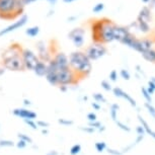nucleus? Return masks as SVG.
I'll return each instance as SVG.
<instances>
[{
    "mask_svg": "<svg viewBox=\"0 0 155 155\" xmlns=\"http://www.w3.org/2000/svg\"><path fill=\"white\" fill-rule=\"evenodd\" d=\"M33 71L35 74L37 76H39V77H45L47 72H48V63L40 61V62L37 64V66L35 67V69Z\"/></svg>",
    "mask_w": 155,
    "mask_h": 155,
    "instance_id": "17",
    "label": "nucleus"
},
{
    "mask_svg": "<svg viewBox=\"0 0 155 155\" xmlns=\"http://www.w3.org/2000/svg\"><path fill=\"white\" fill-rule=\"evenodd\" d=\"M23 104H25V107H31V101H30V99L25 98V99H23Z\"/></svg>",
    "mask_w": 155,
    "mask_h": 155,
    "instance_id": "47",
    "label": "nucleus"
},
{
    "mask_svg": "<svg viewBox=\"0 0 155 155\" xmlns=\"http://www.w3.org/2000/svg\"><path fill=\"white\" fill-rule=\"evenodd\" d=\"M13 116L20 118L22 120H35L37 119V113H35L34 110H31L25 107H16L12 110Z\"/></svg>",
    "mask_w": 155,
    "mask_h": 155,
    "instance_id": "12",
    "label": "nucleus"
},
{
    "mask_svg": "<svg viewBox=\"0 0 155 155\" xmlns=\"http://www.w3.org/2000/svg\"><path fill=\"white\" fill-rule=\"evenodd\" d=\"M69 67L75 74L78 76L79 79L86 77L90 74L92 70V64L84 52L74 51L69 55Z\"/></svg>",
    "mask_w": 155,
    "mask_h": 155,
    "instance_id": "2",
    "label": "nucleus"
},
{
    "mask_svg": "<svg viewBox=\"0 0 155 155\" xmlns=\"http://www.w3.org/2000/svg\"><path fill=\"white\" fill-rule=\"evenodd\" d=\"M151 81H152V82H153L154 84H155V76H152V77H151V79H150Z\"/></svg>",
    "mask_w": 155,
    "mask_h": 155,
    "instance_id": "57",
    "label": "nucleus"
},
{
    "mask_svg": "<svg viewBox=\"0 0 155 155\" xmlns=\"http://www.w3.org/2000/svg\"><path fill=\"white\" fill-rule=\"evenodd\" d=\"M47 1H48L49 4L52 5V6H54V5L57 3V0H47Z\"/></svg>",
    "mask_w": 155,
    "mask_h": 155,
    "instance_id": "51",
    "label": "nucleus"
},
{
    "mask_svg": "<svg viewBox=\"0 0 155 155\" xmlns=\"http://www.w3.org/2000/svg\"><path fill=\"white\" fill-rule=\"evenodd\" d=\"M5 71H6V70H5L3 67H0V76H2L5 73Z\"/></svg>",
    "mask_w": 155,
    "mask_h": 155,
    "instance_id": "52",
    "label": "nucleus"
},
{
    "mask_svg": "<svg viewBox=\"0 0 155 155\" xmlns=\"http://www.w3.org/2000/svg\"><path fill=\"white\" fill-rule=\"evenodd\" d=\"M17 138H18V140L25 141V143H28V144H31V143H33V139L25 133H18L17 134Z\"/></svg>",
    "mask_w": 155,
    "mask_h": 155,
    "instance_id": "30",
    "label": "nucleus"
},
{
    "mask_svg": "<svg viewBox=\"0 0 155 155\" xmlns=\"http://www.w3.org/2000/svg\"><path fill=\"white\" fill-rule=\"evenodd\" d=\"M107 153L110 155H123L121 150H117V149H113V148H107Z\"/></svg>",
    "mask_w": 155,
    "mask_h": 155,
    "instance_id": "42",
    "label": "nucleus"
},
{
    "mask_svg": "<svg viewBox=\"0 0 155 155\" xmlns=\"http://www.w3.org/2000/svg\"><path fill=\"white\" fill-rule=\"evenodd\" d=\"M137 19L139 20H143V21H146V22H149L151 20V12H150V9L148 7H143L139 12V15L137 17Z\"/></svg>",
    "mask_w": 155,
    "mask_h": 155,
    "instance_id": "18",
    "label": "nucleus"
},
{
    "mask_svg": "<svg viewBox=\"0 0 155 155\" xmlns=\"http://www.w3.org/2000/svg\"><path fill=\"white\" fill-rule=\"evenodd\" d=\"M136 133H137V135H146V133H145V130H144V128L142 127L141 125H138L136 127Z\"/></svg>",
    "mask_w": 155,
    "mask_h": 155,
    "instance_id": "44",
    "label": "nucleus"
},
{
    "mask_svg": "<svg viewBox=\"0 0 155 155\" xmlns=\"http://www.w3.org/2000/svg\"><path fill=\"white\" fill-rule=\"evenodd\" d=\"M150 2H152V3H155V0H151Z\"/></svg>",
    "mask_w": 155,
    "mask_h": 155,
    "instance_id": "59",
    "label": "nucleus"
},
{
    "mask_svg": "<svg viewBox=\"0 0 155 155\" xmlns=\"http://www.w3.org/2000/svg\"><path fill=\"white\" fill-rule=\"evenodd\" d=\"M120 110V106L118 104H112L110 107V116L114 122L118 120V113Z\"/></svg>",
    "mask_w": 155,
    "mask_h": 155,
    "instance_id": "21",
    "label": "nucleus"
},
{
    "mask_svg": "<svg viewBox=\"0 0 155 155\" xmlns=\"http://www.w3.org/2000/svg\"><path fill=\"white\" fill-rule=\"evenodd\" d=\"M92 97L94 99V101L98 102V104H106L107 102V98L104 97V95L101 94V92H94L92 94Z\"/></svg>",
    "mask_w": 155,
    "mask_h": 155,
    "instance_id": "25",
    "label": "nucleus"
},
{
    "mask_svg": "<svg viewBox=\"0 0 155 155\" xmlns=\"http://www.w3.org/2000/svg\"><path fill=\"white\" fill-rule=\"evenodd\" d=\"M91 107H93V110H99L101 109V104H98V102H91Z\"/></svg>",
    "mask_w": 155,
    "mask_h": 155,
    "instance_id": "46",
    "label": "nucleus"
},
{
    "mask_svg": "<svg viewBox=\"0 0 155 155\" xmlns=\"http://www.w3.org/2000/svg\"><path fill=\"white\" fill-rule=\"evenodd\" d=\"M84 35H85V30H83L82 28H75L69 31L68 39L73 43L74 47L81 48L84 45Z\"/></svg>",
    "mask_w": 155,
    "mask_h": 155,
    "instance_id": "8",
    "label": "nucleus"
},
{
    "mask_svg": "<svg viewBox=\"0 0 155 155\" xmlns=\"http://www.w3.org/2000/svg\"><path fill=\"white\" fill-rule=\"evenodd\" d=\"M136 69H137V72H139L140 74L143 75V76L145 77V73L143 72V69L141 68V66H140V65H137V66H136Z\"/></svg>",
    "mask_w": 155,
    "mask_h": 155,
    "instance_id": "48",
    "label": "nucleus"
},
{
    "mask_svg": "<svg viewBox=\"0 0 155 155\" xmlns=\"http://www.w3.org/2000/svg\"><path fill=\"white\" fill-rule=\"evenodd\" d=\"M15 146L18 149H25L28 146V143H25V141H21V140H18V141L15 143Z\"/></svg>",
    "mask_w": 155,
    "mask_h": 155,
    "instance_id": "43",
    "label": "nucleus"
},
{
    "mask_svg": "<svg viewBox=\"0 0 155 155\" xmlns=\"http://www.w3.org/2000/svg\"><path fill=\"white\" fill-rule=\"evenodd\" d=\"M102 25H104V19L96 20L95 22L92 23L91 31H92V40L94 43H99V35H101Z\"/></svg>",
    "mask_w": 155,
    "mask_h": 155,
    "instance_id": "16",
    "label": "nucleus"
},
{
    "mask_svg": "<svg viewBox=\"0 0 155 155\" xmlns=\"http://www.w3.org/2000/svg\"><path fill=\"white\" fill-rule=\"evenodd\" d=\"M146 89H147V91L150 93L151 95H153V93L155 92V84L152 82L151 80L148 81V86L146 87Z\"/></svg>",
    "mask_w": 155,
    "mask_h": 155,
    "instance_id": "38",
    "label": "nucleus"
},
{
    "mask_svg": "<svg viewBox=\"0 0 155 155\" xmlns=\"http://www.w3.org/2000/svg\"><path fill=\"white\" fill-rule=\"evenodd\" d=\"M25 6L22 0H0V18L12 19L21 16Z\"/></svg>",
    "mask_w": 155,
    "mask_h": 155,
    "instance_id": "4",
    "label": "nucleus"
},
{
    "mask_svg": "<svg viewBox=\"0 0 155 155\" xmlns=\"http://www.w3.org/2000/svg\"><path fill=\"white\" fill-rule=\"evenodd\" d=\"M112 91H113L114 95H115L116 97L125 99V101H127L129 102V104H130V106H131V107H137V102H136L135 99H134V98L132 97V96L129 94L128 92L124 91V90H123V89L121 88V87H118V86L114 87Z\"/></svg>",
    "mask_w": 155,
    "mask_h": 155,
    "instance_id": "13",
    "label": "nucleus"
},
{
    "mask_svg": "<svg viewBox=\"0 0 155 155\" xmlns=\"http://www.w3.org/2000/svg\"><path fill=\"white\" fill-rule=\"evenodd\" d=\"M88 126L89 127L93 128L94 130L96 131L97 130L98 132H104V130H106V127H104V125L101 124L99 121H94V122H88Z\"/></svg>",
    "mask_w": 155,
    "mask_h": 155,
    "instance_id": "24",
    "label": "nucleus"
},
{
    "mask_svg": "<svg viewBox=\"0 0 155 155\" xmlns=\"http://www.w3.org/2000/svg\"><path fill=\"white\" fill-rule=\"evenodd\" d=\"M150 136H151L152 138H153L154 140H155V132H154V131H152V133L150 134Z\"/></svg>",
    "mask_w": 155,
    "mask_h": 155,
    "instance_id": "56",
    "label": "nucleus"
},
{
    "mask_svg": "<svg viewBox=\"0 0 155 155\" xmlns=\"http://www.w3.org/2000/svg\"><path fill=\"white\" fill-rule=\"evenodd\" d=\"M137 118H138V121H139V123H140V125L142 126L143 128H144V130H145V133L146 134H148V135H150V134L152 133V129L150 128V126H149V124L147 122L145 121V119L143 118V117L141 116V115H138L137 116Z\"/></svg>",
    "mask_w": 155,
    "mask_h": 155,
    "instance_id": "22",
    "label": "nucleus"
},
{
    "mask_svg": "<svg viewBox=\"0 0 155 155\" xmlns=\"http://www.w3.org/2000/svg\"><path fill=\"white\" fill-rule=\"evenodd\" d=\"M94 148L98 153H101V152H104V150H107V143L104 141H99V142H96L94 144Z\"/></svg>",
    "mask_w": 155,
    "mask_h": 155,
    "instance_id": "29",
    "label": "nucleus"
},
{
    "mask_svg": "<svg viewBox=\"0 0 155 155\" xmlns=\"http://www.w3.org/2000/svg\"><path fill=\"white\" fill-rule=\"evenodd\" d=\"M15 143L12 140H8V139H1L0 140V147L1 148H9V147H14Z\"/></svg>",
    "mask_w": 155,
    "mask_h": 155,
    "instance_id": "26",
    "label": "nucleus"
},
{
    "mask_svg": "<svg viewBox=\"0 0 155 155\" xmlns=\"http://www.w3.org/2000/svg\"><path fill=\"white\" fill-rule=\"evenodd\" d=\"M120 76L126 81H129L131 79V74L129 73L128 70H126V69H121V71H120Z\"/></svg>",
    "mask_w": 155,
    "mask_h": 155,
    "instance_id": "36",
    "label": "nucleus"
},
{
    "mask_svg": "<svg viewBox=\"0 0 155 155\" xmlns=\"http://www.w3.org/2000/svg\"><path fill=\"white\" fill-rule=\"evenodd\" d=\"M131 33L129 30L125 27H120V25H115V30H114V41L122 43V41L126 39Z\"/></svg>",
    "mask_w": 155,
    "mask_h": 155,
    "instance_id": "15",
    "label": "nucleus"
},
{
    "mask_svg": "<svg viewBox=\"0 0 155 155\" xmlns=\"http://www.w3.org/2000/svg\"><path fill=\"white\" fill-rule=\"evenodd\" d=\"M77 18V16H70L68 17V21H73V20H75Z\"/></svg>",
    "mask_w": 155,
    "mask_h": 155,
    "instance_id": "53",
    "label": "nucleus"
},
{
    "mask_svg": "<svg viewBox=\"0 0 155 155\" xmlns=\"http://www.w3.org/2000/svg\"><path fill=\"white\" fill-rule=\"evenodd\" d=\"M141 93H142V96L144 97L146 102H148V104H152V95L147 91V89H146L145 86L141 87Z\"/></svg>",
    "mask_w": 155,
    "mask_h": 155,
    "instance_id": "28",
    "label": "nucleus"
},
{
    "mask_svg": "<svg viewBox=\"0 0 155 155\" xmlns=\"http://www.w3.org/2000/svg\"><path fill=\"white\" fill-rule=\"evenodd\" d=\"M141 56L143 57V59L146 60L147 62L155 63V50H153V49L148 50V51L142 53Z\"/></svg>",
    "mask_w": 155,
    "mask_h": 155,
    "instance_id": "20",
    "label": "nucleus"
},
{
    "mask_svg": "<svg viewBox=\"0 0 155 155\" xmlns=\"http://www.w3.org/2000/svg\"><path fill=\"white\" fill-rule=\"evenodd\" d=\"M109 78L113 82H116V81L118 80V72H117V70H112V71L110 72Z\"/></svg>",
    "mask_w": 155,
    "mask_h": 155,
    "instance_id": "39",
    "label": "nucleus"
},
{
    "mask_svg": "<svg viewBox=\"0 0 155 155\" xmlns=\"http://www.w3.org/2000/svg\"><path fill=\"white\" fill-rule=\"evenodd\" d=\"M151 0H142V2H144V3H148V2H150Z\"/></svg>",
    "mask_w": 155,
    "mask_h": 155,
    "instance_id": "58",
    "label": "nucleus"
},
{
    "mask_svg": "<svg viewBox=\"0 0 155 155\" xmlns=\"http://www.w3.org/2000/svg\"><path fill=\"white\" fill-rule=\"evenodd\" d=\"M58 123L61 125V126H64V127H69V126H72L73 125V122L72 120H69V119H59L58 120Z\"/></svg>",
    "mask_w": 155,
    "mask_h": 155,
    "instance_id": "35",
    "label": "nucleus"
},
{
    "mask_svg": "<svg viewBox=\"0 0 155 155\" xmlns=\"http://www.w3.org/2000/svg\"><path fill=\"white\" fill-rule=\"evenodd\" d=\"M52 62H53L57 67L60 68H65V67L69 66V60L68 56L63 53V52H58L54 55V57H52Z\"/></svg>",
    "mask_w": 155,
    "mask_h": 155,
    "instance_id": "14",
    "label": "nucleus"
},
{
    "mask_svg": "<svg viewBox=\"0 0 155 155\" xmlns=\"http://www.w3.org/2000/svg\"><path fill=\"white\" fill-rule=\"evenodd\" d=\"M104 3H97V4H95L94 6H93L92 11L94 13H98V12H101V11L104 10Z\"/></svg>",
    "mask_w": 155,
    "mask_h": 155,
    "instance_id": "37",
    "label": "nucleus"
},
{
    "mask_svg": "<svg viewBox=\"0 0 155 155\" xmlns=\"http://www.w3.org/2000/svg\"><path fill=\"white\" fill-rule=\"evenodd\" d=\"M23 122L28 126V128L33 129V130H38V129H39V127H38V125H37V122L35 121V120H23Z\"/></svg>",
    "mask_w": 155,
    "mask_h": 155,
    "instance_id": "34",
    "label": "nucleus"
},
{
    "mask_svg": "<svg viewBox=\"0 0 155 155\" xmlns=\"http://www.w3.org/2000/svg\"><path fill=\"white\" fill-rule=\"evenodd\" d=\"M35 1H37V0H22V2L25 5H28V4H30V3H31V2H35Z\"/></svg>",
    "mask_w": 155,
    "mask_h": 155,
    "instance_id": "49",
    "label": "nucleus"
},
{
    "mask_svg": "<svg viewBox=\"0 0 155 155\" xmlns=\"http://www.w3.org/2000/svg\"><path fill=\"white\" fill-rule=\"evenodd\" d=\"M144 107L147 110L148 114L150 115L152 118L155 119V107L152 104H148V102H145L144 104Z\"/></svg>",
    "mask_w": 155,
    "mask_h": 155,
    "instance_id": "31",
    "label": "nucleus"
},
{
    "mask_svg": "<svg viewBox=\"0 0 155 155\" xmlns=\"http://www.w3.org/2000/svg\"><path fill=\"white\" fill-rule=\"evenodd\" d=\"M107 53V47L101 43H93L89 47H87L85 55L90 61H96L106 56Z\"/></svg>",
    "mask_w": 155,
    "mask_h": 155,
    "instance_id": "5",
    "label": "nucleus"
},
{
    "mask_svg": "<svg viewBox=\"0 0 155 155\" xmlns=\"http://www.w3.org/2000/svg\"><path fill=\"white\" fill-rule=\"evenodd\" d=\"M134 25L137 28V30H139L143 34H146V33H148V31H150V27H149L148 22L143 21V20L137 19V21L135 22V25Z\"/></svg>",
    "mask_w": 155,
    "mask_h": 155,
    "instance_id": "19",
    "label": "nucleus"
},
{
    "mask_svg": "<svg viewBox=\"0 0 155 155\" xmlns=\"http://www.w3.org/2000/svg\"><path fill=\"white\" fill-rule=\"evenodd\" d=\"M76 0H63V2H65V3H71V2H74Z\"/></svg>",
    "mask_w": 155,
    "mask_h": 155,
    "instance_id": "55",
    "label": "nucleus"
},
{
    "mask_svg": "<svg viewBox=\"0 0 155 155\" xmlns=\"http://www.w3.org/2000/svg\"><path fill=\"white\" fill-rule=\"evenodd\" d=\"M37 51H38V57H39L40 61L45 63H49L52 60L51 52L46 45L44 41H39L37 43Z\"/></svg>",
    "mask_w": 155,
    "mask_h": 155,
    "instance_id": "10",
    "label": "nucleus"
},
{
    "mask_svg": "<svg viewBox=\"0 0 155 155\" xmlns=\"http://www.w3.org/2000/svg\"><path fill=\"white\" fill-rule=\"evenodd\" d=\"M37 125L39 128H42V129H47L49 127V123H47L45 121H37Z\"/></svg>",
    "mask_w": 155,
    "mask_h": 155,
    "instance_id": "45",
    "label": "nucleus"
},
{
    "mask_svg": "<svg viewBox=\"0 0 155 155\" xmlns=\"http://www.w3.org/2000/svg\"><path fill=\"white\" fill-rule=\"evenodd\" d=\"M152 45H153V43H152L151 40L149 39H136L133 41L132 45L130 46L131 49L135 50L136 52H138V53L142 54L144 53V52L148 51V50L152 49Z\"/></svg>",
    "mask_w": 155,
    "mask_h": 155,
    "instance_id": "9",
    "label": "nucleus"
},
{
    "mask_svg": "<svg viewBox=\"0 0 155 155\" xmlns=\"http://www.w3.org/2000/svg\"><path fill=\"white\" fill-rule=\"evenodd\" d=\"M22 48L18 43H13L1 54V67L8 71H25V65L21 58Z\"/></svg>",
    "mask_w": 155,
    "mask_h": 155,
    "instance_id": "1",
    "label": "nucleus"
},
{
    "mask_svg": "<svg viewBox=\"0 0 155 155\" xmlns=\"http://www.w3.org/2000/svg\"><path fill=\"white\" fill-rule=\"evenodd\" d=\"M47 155H58V152L56 150H51L47 153Z\"/></svg>",
    "mask_w": 155,
    "mask_h": 155,
    "instance_id": "50",
    "label": "nucleus"
},
{
    "mask_svg": "<svg viewBox=\"0 0 155 155\" xmlns=\"http://www.w3.org/2000/svg\"><path fill=\"white\" fill-rule=\"evenodd\" d=\"M101 88L104 89L106 91H112V90H113L112 84H110V81H107V80H101Z\"/></svg>",
    "mask_w": 155,
    "mask_h": 155,
    "instance_id": "33",
    "label": "nucleus"
},
{
    "mask_svg": "<svg viewBox=\"0 0 155 155\" xmlns=\"http://www.w3.org/2000/svg\"><path fill=\"white\" fill-rule=\"evenodd\" d=\"M21 58L25 70H31V71H33L35 67L37 66V64L40 62L38 55L34 51H31V49H22Z\"/></svg>",
    "mask_w": 155,
    "mask_h": 155,
    "instance_id": "7",
    "label": "nucleus"
},
{
    "mask_svg": "<svg viewBox=\"0 0 155 155\" xmlns=\"http://www.w3.org/2000/svg\"><path fill=\"white\" fill-rule=\"evenodd\" d=\"M48 69L52 70L56 75L58 87H69V85H74L78 83L79 78L69 66L65 68H60L55 65L52 61H50L48 63Z\"/></svg>",
    "mask_w": 155,
    "mask_h": 155,
    "instance_id": "3",
    "label": "nucleus"
},
{
    "mask_svg": "<svg viewBox=\"0 0 155 155\" xmlns=\"http://www.w3.org/2000/svg\"><path fill=\"white\" fill-rule=\"evenodd\" d=\"M70 154L71 155H78L81 152V145L80 144H74L70 148Z\"/></svg>",
    "mask_w": 155,
    "mask_h": 155,
    "instance_id": "32",
    "label": "nucleus"
},
{
    "mask_svg": "<svg viewBox=\"0 0 155 155\" xmlns=\"http://www.w3.org/2000/svg\"><path fill=\"white\" fill-rule=\"evenodd\" d=\"M79 130H81L82 132H85L87 134H92L95 132V130L91 127H89V126H87V127H79Z\"/></svg>",
    "mask_w": 155,
    "mask_h": 155,
    "instance_id": "41",
    "label": "nucleus"
},
{
    "mask_svg": "<svg viewBox=\"0 0 155 155\" xmlns=\"http://www.w3.org/2000/svg\"><path fill=\"white\" fill-rule=\"evenodd\" d=\"M115 23L112 20L104 18V25H102L101 35H99V43L109 44L114 42V30H115Z\"/></svg>",
    "mask_w": 155,
    "mask_h": 155,
    "instance_id": "6",
    "label": "nucleus"
},
{
    "mask_svg": "<svg viewBox=\"0 0 155 155\" xmlns=\"http://www.w3.org/2000/svg\"><path fill=\"white\" fill-rule=\"evenodd\" d=\"M40 34V28L39 27H31L28 30H25V35L30 38H36Z\"/></svg>",
    "mask_w": 155,
    "mask_h": 155,
    "instance_id": "23",
    "label": "nucleus"
},
{
    "mask_svg": "<svg viewBox=\"0 0 155 155\" xmlns=\"http://www.w3.org/2000/svg\"><path fill=\"white\" fill-rule=\"evenodd\" d=\"M28 16L25 15V14H22L18 20H16L15 22L11 23V25H9L8 27L4 28L3 30L0 31V37H3V36H5V35L11 33V31H14L18 30V28H22L23 25L28 22Z\"/></svg>",
    "mask_w": 155,
    "mask_h": 155,
    "instance_id": "11",
    "label": "nucleus"
},
{
    "mask_svg": "<svg viewBox=\"0 0 155 155\" xmlns=\"http://www.w3.org/2000/svg\"><path fill=\"white\" fill-rule=\"evenodd\" d=\"M42 133L44 134V135H47L49 132H48V130H47V129H42Z\"/></svg>",
    "mask_w": 155,
    "mask_h": 155,
    "instance_id": "54",
    "label": "nucleus"
},
{
    "mask_svg": "<svg viewBox=\"0 0 155 155\" xmlns=\"http://www.w3.org/2000/svg\"><path fill=\"white\" fill-rule=\"evenodd\" d=\"M115 124L117 125V127H118L119 129H121L122 131H124V132H131V128L129 127V126L127 124H125L124 122L120 121V120H117V121L115 122Z\"/></svg>",
    "mask_w": 155,
    "mask_h": 155,
    "instance_id": "27",
    "label": "nucleus"
},
{
    "mask_svg": "<svg viewBox=\"0 0 155 155\" xmlns=\"http://www.w3.org/2000/svg\"><path fill=\"white\" fill-rule=\"evenodd\" d=\"M86 119L88 120V122H94V121H97V116H96L95 113L90 112L86 115Z\"/></svg>",
    "mask_w": 155,
    "mask_h": 155,
    "instance_id": "40",
    "label": "nucleus"
}]
</instances>
